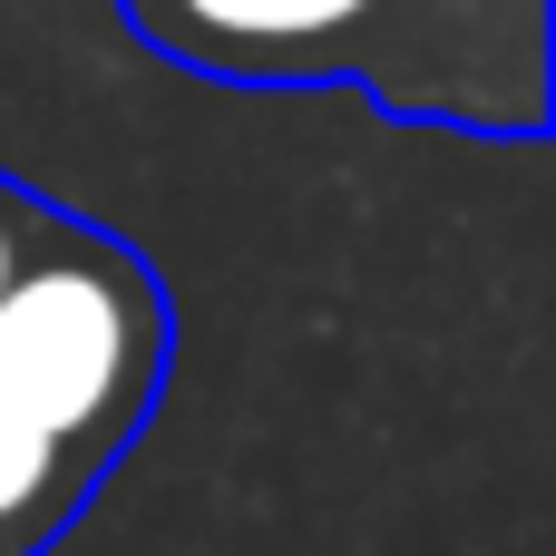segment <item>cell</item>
Masks as SVG:
<instances>
[{"label": "cell", "mask_w": 556, "mask_h": 556, "mask_svg": "<svg viewBox=\"0 0 556 556\" xmlns=\"http://www.w3.org/2000/svg\"><path fill=\"white\" fill-rule=\"evenodd\" d=\"M176 371L166 274L68 205H39L0 283V556H49L117 459L147 440Z\"/></svg>", "instance_id": "6da1fadb"}, {"label": "cell", "mask_w": 556, "mask_h": 556, "mask_svg": "<svg viewBox=\"0 0 556 556\" xmlns=\"http://www.w3.org/2000/svg\"><path fill=\"white\" fill-rule=\"evenodd\" d=\"M117 20L225 88H362L401 127L547 137L556 68H528L430 0H117Z\"/></svg>", "instance_id": "7a4b0ae2"}, {"label": "cell", "mask_w": 556, "mask_h": 556, "mask_svg": "<svg viewBox=\"0 0 556 556\" xmlns=\"http://www.w3.org/2000/svg\"><path fill=\"white\" fill-rule=\"evenodd\" d=\"M430 10H450L459 29H479L489 49H508V59H528V68H556V49H547V0H430Z\"/></svg>", "instance_id": "3957f363"}, {"label": "cell", "mask_w": 556, "mask_h": 556, "mask_svg": "<svg viewBox=\"0 0 556 556\" xmlns=\"http://www.w3.org/2000/svg\"><path fill=\"white\" fill-rule=\"evenodd\" d=\"M39 205H49V195L0 166V283H10V264H20V244H29V225H39Z\"/></svg>", "instance_id": "277c9868"}]
</instances>
